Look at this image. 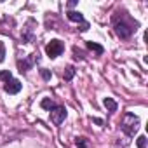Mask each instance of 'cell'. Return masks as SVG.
Here are the masks:
<instances>
[{"label": "cell", "mask_w": 148, "mask_h": 148, "mask_svg": "<svg viewBox=\"0 0 148 148\" xmlns=\"http://www.w3.org/2000/svg\"><path fill=\"white\" fill-rule=\"evenodd\" d=\"M68 19H70V21H75V23H82V25L86 23V21H84V16H82L80 12H77V11H70V12H68Z\"/></svg>", "instance_id": "7"}, {"label": "cell", "mask_w": 148, "mask_h": 148, "mask_svg": "<svg viewBox=\"0 0 148 148\" xmlns=\"http://www.w3.org/2000/svg\"><path fill=\"white\" fill-rule=\"evenodd\" d=\"M63 44L59 42V40H51L47 45H45V52H47V56L51 58V59H54V58H58V56H61V52H63Z\"/></svg>", "instance_id": "3"}, {"label": "cell", "mask_w": 148, "mask_h": 148, "mask_svg": "<svg viewBox=\"0 0 148 148\" xmlns=\"http://www.w3.org/2000/svg\"><path fill=\"white\" fill-rule=\"evenodd\" d=\"M138 127H139V119H138L134 113H131V112L124 113L122 122H120V129H122L127 136H134L136 131H138Z\"/></svg>", "instance_id": "1"}, {"label": "cell", "mask_w": 148, "mask_h": 148, "mask_svg": "<svg viewBox=\"0 0 148 148\" xmlns=\"http://www.w3.org/2000/svg\"><path fill=\"white\" fill-rule=\"evenodd\" d=\"M87 49H89V51H92V52H96L98 56H101V54L105 52L103 45H99V44H96V42H87Z\"/></svg>", "instance_id": "8"}, {"label": "cell", "mask_w": 148, "mask_h": 148, "mask_svg": "<svg viewBox=\"0 0 148 148\" xmlns=\"http://www.w3.org/2000/svg\"><path fill=\"white\" fill-rule=\"evenodd\" d=\"M4 56H5V49H4V44L0 42V61H4Z\"/></svg>", "instance_id": "16"}, {"label": "cell", "mask_w": 148, "mask_h": 148, "mask_svg": "<svg viewBox=\"0 0 148 148\" xmlns=\"http://www.w3.org/2000/svg\"><path fill=\"white\" fill-rule=\"evenodd\" d=\"M66 119V108L64 106H54L52 110H51V120L56 124V125H59L63 120Z\"/></svg>", "instance_id": "4"}, {"label": "cell", "mask_w": 148, "mask_h": 148, "mask_svg": "<svg viewBox=\"0 0 148 148\" xmlns=\"http://www.w3.org/2000/svg\"><path fill=\"white\" fill-rule=\"evenodd\" d=\"M32 64H33V58H28V59H25V61H18V66H19V71L23 73V71H28L30 68H32Z\"/></svg>", "instance_id": "6"}, {"label": "cell", "mask_w": 148, "mask_h": 148, "mask_svg": "<svg viewBox=\"0 0 148 148\" xmlns=\"http://www.w3.org/2000/svg\"><path fill=\"white\" fill-rule=\"evenodd\" d=\"M75 145H77V148H87L89 146V143H87L86 138H77L75 139Z\"/></svg>", "instance_id": "12"}, {"label": "cell", "mask_w": 148, "mask_h": 148, "mask_svg": "<svg viewBox=\"0 0 148 148\" xmlns=\"http://www.w3.org/2000/svg\"><path fill=\"white\" fill-rule=\"evenodd\" d=\"M40 75H42L44 80H49V79H51V71H49V70H40Z\"/></svg>", "instance_id": "15"}, {"label": "cell", "mask_w": 148, "mask_h": 148, "mask_svg": "<svg viewBox=\"0 0 148 148\" xmlns=\"http://www.w3.org/2000/svg\"><path fill=\"white\" fill-rule=\"evenodd\" d=\"M92 122L98 124V125H103V120H101V119H92Z\"/></svg>", "instance_id": "18"}, {"label": "cell", "mask_w": 148, "mask_h": 148, "mask_svg": "<svg viewBox=\"0 0 148 148\" xmlns=\"http://www.w3.org/2000/svg\"><path fill=\"white\" fill-rule=\"evenodd\" d=\"M4 89H5V92H9V94H18V92L21 91V82L16 80V79H11L9 82H5Z\"/></svg>", "instance_id": "5"}, {"label": "cell", "mask_w": 148, "mask_h": 148, "mask_svg": "<svg viewBox=\"0 0 148 148\" xmlns=\"http://www.w3.org/2000/svg\"><path fill=\"white\" fill-rule=\"evenodd\" d=\"M11 79H12V73H11V71H7V70L0 71V80H5V82H9Z\"/></svg>", "instance_id": "13"}, {"label": "cell", "mask_w": 148, "mask_h": 148, "mask_svg": "<svg viewBox=\"0 0 148 148\" xmlns=\"http://www.w3.org/2000/svg\"><path fill=\"white\" fill-rule=\"evenodd\" d=\"M138 148H146V138L145 136L138 138Z\"/></svg>", "instance_id": "14"}, {"label": "cell", "mask_w": 148, "mask_h": 148, "mask_svg": "<svg viewBox=\"0 0 148 148\" xmlns=\"http://www.w3.org/2000/svg\"><path fill=\"white\" fill-rule=\"evenodd\" d=\"M103 105L106 106L108 112H117V103H115L112 98H105V99H103Z\"/></svg>", "instance_id": "9"}, {"label": "cell", "mask_w": 148, "mask_h": 148, "mask_svg": "<svg viewBox=\"0 0 148 148\" xmlns=\"http://www.w3.org/2000/svg\"><path fill=\"white\" fill-rule=\"evenodd\" d=\"M40 106H42V108H45V110H49V112H51V110H52V108H54V106H56V105H54V103H52V101H51V99H49V98H45V99H42V103H40Z\"/></svg>", "instance_id": "11"}, {"label": "cell", "mask_w": 148, "mask_h": 148, "mask_svg": "<svg viewBox=\"0 0 148 148\" xmlns=\"http://www.w3.org/2000/svg\"><path fill=\"white\" fill-rule=\"evenodd\" d=\"M73 75H75V68H73V66H66V70H64V73H63V79H64V80H71Z\"/></svg>", "instance_id": "10"}, {"label": "cell", "mask_w": 148, "mask_h": 148, "mask_svg": "<svg viewBox=\"0 0 148 148\" xmlns=\"http://www.w3.org/2000/svg\"><path fill=\"white\" fill-rule=\"evenodd\" d=\"M73 54H75V59H82V52L75 47V49H73Z\"/></svg>", "instance_id": "17"}, {"label": "cell", "mask_w": 148, "mask_h": 148, "mask_svg": "<svg viewBox=\"0 0 148 148\" xmlns=\"http://www.w3.org/2000/svg\"><path fill=\"white\" fill-rule=\"evenodd\" d=\"M113 26H115V33H117L120 38H129V37L132 35V32L136 30L134 25H131V23H127V21H124V19L115 21Z\"/></svg>", "instance_id": "2"}]
</instances>
